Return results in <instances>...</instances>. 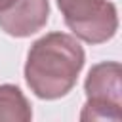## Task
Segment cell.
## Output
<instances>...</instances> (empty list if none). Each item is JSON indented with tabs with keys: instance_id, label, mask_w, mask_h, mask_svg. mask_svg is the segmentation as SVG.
Returning <instances> with one entry per match:
<instances>
[{
	"instance_id": "cell-1",
	"label": "cell",
	"mask_w": 122,
	"mask_h": 122,
	"mask_svg": "<svg viewBox=\"0 0 122 122\" xmlns=\"http://www.w3.org/2000/svg\"><path fill=\"white\" fill-rule=\"evenodd\" d=\"M84 67L80 42L67 32H50L38 38L25 63V80L40 99H59L67 95Z\"/></svg>"
},
{
	"instance_id": "cell-2",
	"label": "cell",
	"mask_w": 122,
	"mask_h": 122,
	"mask_svg": "<svg viewBox=\"0 0 122 122\" xmlns=\"http://www.w3.org/2000/svg\"><path fill=\"white\" fill-rule=\"evenodd\" d=\"M67 27L76 38L88 44L111 40L118 29V15L112 2L107 0H57Z\"/></svg>"
},
{
	"instance_id": "cell-3",
	"label": "cell",
	"mask_w": 122,
	"mask_h": 122,
	"mask_svg": "<svg viewBox=\"0 0 122 122\" xmlns=\"http://www.w3.org/2000/svg\"><path fill=\"white\" fill-rule=\"evenodd\" d=\"M120 74L122 69L116 61L97 63L90 69L84 90L86 105L82 109L80 120H114L122 118L120 111Z\"/></svg>"
},
{
	"instance_id": "cell-4",
	"label": "cell",
	"mask_w": 122,
	"mask_h": 122,
	"mask_svg": "<svg viewBox=\"0 0 122 122\" xmlns=\"http://www.w3.org/2000/svg\"><path fill=\"white\" fill-rule=\"evenodd\" d=\"M48 17V0H13L0 11V29L10 36L27 38L46 27Z\"/></svg>"
},
{
	"instance_id": "cell-5",
	"label": "cell",
	"mask_w": 122,
	"mask_h": 122,
	"mask_svg": "<svg viewBox=\"0 0 122 122\" xmlns=\"http://www.w3.org/2000/svg\"><path fill=\"white\" fill-rule=\"evenodd\" d=\"M30 118H32V111L27 97L21 93V90L11 84H2L0 86V122L2 120L29 122Z\"/></svg>"
},
{
	"instance_id": "cell-6",
	"label": "cell",
	"mask_w": 122,
	"mask_h": 122,
	"mask_svg": "<svg viewBox=\"0 0 122 122\" xmlns=\"http://www.w3.org/2000/svg\"><path fill=\"white\" fill-rule=\"evenodd\" d=\"M11 2H13V0H0V11H2L4 8H8V6L11 4Z\"/></svg>"
}]
</instances>
